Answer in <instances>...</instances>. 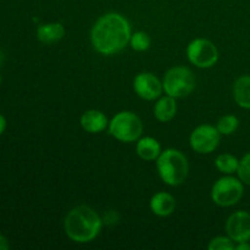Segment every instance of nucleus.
Wrapping results in <instances>:
<instances>
[{"label":"nucleus","mask_w":250,"mask_h":250,"mask_svg":"<svg viewBox=\"0 0 250 250\" xmlns=\"http://www.w3.org/2000/svg\"><path fill=\"white\" fill-rule=\"evenodd\" d=\"M156 168L161 180L168 186L182 185L188 176L189 165L185 154L177 149H166L156 159Z\"/></svg>","instance_id":"7ed1b4c3"},{"label":"nucleus","mask_w":250,"mask_h":250,"mask_svg":"<svg viewBox=\"0 0 250 250\" xmlns=\"http://www.w3.org/2000/svg\"><path fill=\"white\" fill-rule=\"evenodd\" d=\"M109 132L117 141L132 143L143 133V124L134 112L122 111L115 115L109 122Z\"/></svg>","instance_id":"20e7f679"},{"label":"nucleus","mask_w":250,"mask_h":250,"mask_svg":"<svg viewBox=\"0 0 250 250\" xmlns=\"http://www.w3.org/2000/svg\"><path fill=\"white\" fill-rule=\"evenodd\" d=\"M237 250H250V244L248 242H241V243H237L236 248Z\"/></svg>","instance_id":"5701e85b"},{"label":"nucleus","mask_w":250,"mask_h":250,"mask_svg":"<svg viewBox=\"0 0 250 250\" xmlns=\"http://www.w3.org/2000/svg\"><path fill=\"white\" fill-rule=\"evenodd\" d=\"M177 112V104H176V98L166 95L161 99L158 100V103L154 106V115L160 122H168L175 117Z\"/></svg>","instance_id":"4468645a"},{"label":"nucleus","mask_w":250,"mask_h":250,"mask_svg":"<svg viewBox=\"0 0 250 250\" xmlns=\"http://www.w3.org/2000/svg\"><path fill=\"white\" fill-rule=\"evenodd\" d=\"M133 89L139 98L144 100H154L163 93V83L155 75L142 72L136 76L133 81Z\"/></svg>","instance_id":"9d476101"},{"label":"nucleus","mask_w":250,"mask_h":250,"mask_svg":"<svg viewBox=\"0 0 250 250\" xmlns=\"http://www.w3.org/2000/svg\"><path fill=\"white\" fill-rule=\"evenodd\" d=\"M65 36V28L59 22L41 24L37 29V37L44 44H54Z\"/></svg>","instance_id":"ddd939ff"},{"label":"nucleus","mask_w":250,"mask_h":250,"mask_svg":"<svg viewBox=\"0 0 250 250\" xmlns=\"http://www.w3.org/2000/svg\"><path fill=\"white\" fill-rule=\"evenodd\" d=\"M81 126L88 133H99L109 126V121L99 110H88L81 117Z\"/></svg>","instance_id":"9b49d317"},{"label":"nucleus","mask_w":250,"mask_h":250,"mask_svg":"<svg viewBox=\"0 0 250 250\" xmlns=\"http://www.w3.org/2000/svg\"><path fill=\"white\" fill-rule=\"evenodd\" d=\"M237 173H238L239 180H241L244 185L250 186V153L246 154V155L243 156V159L239 161Z\"/></svg>","instance_id":"aec40b11"},{"label":"nucleus","mask_w":250,"mask_h":250,"mask_svg":"<svg viewBox=\"0 0 250 250\" xmlns=\"http://www.w3.org/2000/svg\"><path fill=\"white\" fill-rule=\"evenodd\" d=\"M209 250H233L236 248L234 242L229 237H216L211 239L208 246Z\"/></svg>","instance_id":"412c9836"},{"label":"nucleus","mask_w":250,"mask_h":250,"mask_svg":"<svg viewBox=\"0 0 250 250\" xmlns=\"http://www.w3.org/2000/svg\"><path fill=\"white\" fill-rule=\"evenodd\" d=\"M103 221L94 209L87 205L73 208L66 216L63 227L71 241L88 243L99 234Z\"/></svg>","instance_id":"f03ea898"},{"label":"nucleus","mask_w":250,"mask_h":250,"mask_svg":"<svg viewBox=\"0 0 250 250\" xmlns=\"http://www.w3.org/2000/svg\"><path fill=\"white\" fill-rule=\"evenodd\" d=\"M10 248V244L7 242V239L4 236L0 234V250H7Z\"/></svg>","instance_id":"4be33fe9"},{"label":"nucleus","mask_w":250,"mask_h":250,"mask_svg":"<svg viewBox=\"0 0 250 250\" xmlns=\"http://www.w3.org/2000/svg\"><path fill=\"white\" fill-rule=\"evenodd\" d=\"M137 154L143 160L154 161L161 154V146L156 139L146 137V138L139 139L137 143Z\"/></svg>","instance_id":"2eb2a0df"},{"label":"nucleus","mask_w":250,"mask_h":250,"mask_svg":"<svg viewBox=\"0 0 250 250\" xmlns=\"http://www.w3.org/2000/svg\"><path fill=\"white\" fill-rule=\"evenodd\" d=\"M239 126V120L233 115H226V116L221 117L217 122L216 128L221 133V136H229V134L234 133L236 129Z\"/></svg>","instance_id":"a211bd4d"},{"label":"nucleus","mask_w":250,"mask_h":250,"mask_svg":"<svg viewBox=\"0 0 250 250\" xmlns=\"http://www.w3.org/2000/svg\"><path fill=\"white\" fill-rule=\"evenodd\" d=\"M0 82H1V77H0Z\"/></svg>","instance_id":"393cba45"},{"label":"nucleus","mask_w":250,"mask_h":250,"mask_svg":"<svg viewBox=\"0 0 250 250\" xmlns=\"http://www.w3.org/2000/svg\"><path fill=\"white\" fill-rule=\"evenodd\" d=\"M221 133L211 125L198 126L189 138L190 146L198 154H210L219 146Z\"/></svg>","instance_id":"6e6552de"},{"label":"nucleus","mask_w":250,"mask_h":250,"mask_svg":"<svg viewBox=\"0 0 250 250\" xmlns=\"http://www.w3.org/2000/svg\"><path fill=\"white\" fill-rule=\"evenodd\" d=\"M132 49L136 51H146L150 46V38L146 32H136L131 36L129 39Z\"/></svg>","instance_id":"6ab92c4d"},{"label":"nucleus","mask_w":250,"mask_h":250,"mask_svg":"<svg viewBox=\"0 0 250 250\" xmlns=\"http://www.w3.org/2000/svg\"><path fill=\"white\" fill-rule=\"evenodd\" d=\"M5 128H6V120H5V117L0 114V134H2Z\"/></svg>","instance_id":"b1692460"},{"label":"nucleus","mask_w":250,"mask_h":250,"mask_svg":"<svg viewBox=\"0 0 250 250\" xmlns=\"http://www.w3.org/2000/svg\"><path fill=\"white\" fill-rule=\"evenodd\" d=\"M215 165H216L217 170L226 175H232L233 172H237L239 166V160L236 156L231 155V154H221L215 160Z\"/></svg>","instance_id":"f3484780"},{"label":"nucleus","mask_w":250,"mask_h":250,"mask_svg":"<svg viewBox=\"0 0 250 250\" xmlns=\"http://www.w3.org/2000/svg\"><path fill=\"white\" fill-rule=\"evenodd\" d=\"M187 56L190 63L199 68L212 67L219 60V50L212 42L198 38L189 43Z\"/></svg>","instance_id":"0eeeda50"},{"label":"nucleus","mask_w":250,"mask_h":250,"mask_svg":"<svg viewBox=\"0 0 250 250\" xmlns=\"http://www.w3.org/2000/svg\"><path fill=\"white\" fill-rule=\"evenodd\" d=\"M164 90L173 98H183L189 95L195 87L193 72L185 66H176L166 72L163 81Z\"/></svg>","instance_id":"39448f33"},{"label":"nucleus","mask_w":250,"mask_h":250,"mask_svg":"<svg viewBox=\"0 0 250 250\" xmlns=\"http://www.w3.org/2000/svg\"><path fill=\"white\" fill-rule=\"evenodd\" d=\"M244 193L243 182L238 178L226 176L215 182L211 190L212 202L219 207H232L242 199Z\"/></svg>","instance_id":"423d86ee"},{"label":"nucleus","mask_w":250,"mask_h":250,"mask_svg":"<svg viewBox=\"0 0 250 250\" xmlns=\"http://www.w3.org/2000/svg\"><path fill=\"white\" fill-rule=\"evenodd\" d=\"M176 200L171 194L165 192H159L153 195L150 200V209L155 215L161 217L168 216L175 211Z\"/></svg>","instance_id":"f8f14e48"},{"label":"nucleus","mask_w":250,"mask_h":250,"mask_svg":"<svg viewBox=\"0 0 250 250\" xmlns=\"http://www.w3.org/2000/svg\"><path fill=\"white\" fill-rule=\"evenodd\" d=\"M131 36V26L126 17L116 12H109L94 23L90 32V41L98 53L114 55L126 48Z\"/></svg>","instance_id":"f257e3e1"},{"label":"nucleus","mask_w":250,"mask_h":250,"mask_svg":"<svg viewBox=\"0 0 250 250\" xmlns=\"http://www.w3.org/2000/svg\"><path fill=\"white\" fill-rule=\"evenodd\" d=\"M227 236L234 242L250 241V214L247 211H236L226 221Z\"/></svg>","instance_id":"1a4fd4ad"},{"label":"nucleus","mask_w":250,"mask_h":250,"mask_svg":"<svg viewBox=\"0 0 250 250\" xmlns=\"http://www.w3.org/2000/svg\"><path fill=\"white\" fill-rule=\"evenodd\" d=\"M233 98L243 109H250V76H242L233 85Z\"/></svg>","instance_id":"dca6fc26"}]
</instances>
